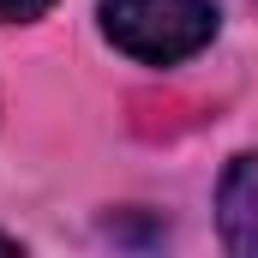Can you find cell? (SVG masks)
Instances as JSON below:
<instances>
[{"label": "cell", "instance_id": "cell-2", "mask_svg": "<svg viewBox=\"0 0 258 258\" xmlns=\"http://www.w3.org/2000/svg\"><path fill=\"white\" fill-rule=\"evenodd\" d=\"M216 228H222L228 252L258 258V150L228 162V174L216 186Z\"/></svg>", "mask_w": 258, "mask_h": 258}, {"label": "cell", "instance_id": "cell-3", "mask_svg": "<svg viewBox=\"0 0 258 258\" xmlns=\"http://www.w3.org/2000/svg\"><path fill=\"white\" fill-rule=\"evenodd\" d=\"M54 0H0V24H36Z\"/></svg>", "mask_w": 258, "mask_h": 258}, {"label": "cell", "instance_id": "cell-1", "mask_svg": "<svg viewBox=\"0 0 258 258\" xmlns=\"http://www.w3.org/2000/svg\"><path fill=\"white\" fill-rule=\"evenodd\" d=\"M102 30L108 42L144 66H174L210 48L216 36V6L210 0H102Z\"/></svg>", "mask_w": 258, "mask_h": 258}, {"label": "cell", "instance_id": "cell-4", "mask_svg": "<svg viewBox=\"0 0 258 258\" xmlns=\"http://www.w3.org/2000/svg\"><path fill=\"white\" fill-rule=\"evenodd\" d=\"M0 252H6V258H18V252H24V246H18V234H0Z\"/></svg>", "mask_w": 258, "mask_h": 258}]
</instances>
